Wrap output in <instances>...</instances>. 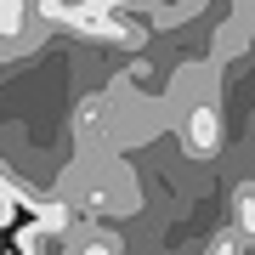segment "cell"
<instances>
[{
  "mask_svg": "<svg viewBox=\"0 0 255 255\" xmlns=\"http://www.w3.org/2000/svg\"><path fill=\"white\" fill-rule=\"evenodd\" d=\"M216 142H221V114H216V102H193L187 119H182V147H187V153H216Z\"/></svg>",
  "mask_w": 255,
  "mask_h": 255,
  "instance_id": "1",
  "label": "cell"
},
{
  "mask_svg": "<svg viewBox=\"0 0 255 255\" xmlns=\"http://www.w3.org/2000/svg\"><path fill=\"white\" fill-rule=\"evenodd\" d=\"M23 255H74V227L28 221V227H23Z\"/></svg>",
  "mask_w": 255,
  "mask_h": 255,
  "instance_id": "2",
  "label": "cell"
},
{
  "mask_svg": "<svg viewBox=\"0 0 255 255\" xmlns=\"http://www.w3.org/2000/svg\"><path fill=\"white\" fill-rule=\"evenodd\" d=\"M74 255H125V250H119V238H114V233L91 227V233H80V238H74Z\"/></svg>",
  "mask_w": 255,
  "mask_h": 255,
  "instance_id": "3",
  "label": "cell"
},
{
  "mask_svg": "<svg viewBox=\"0 0 255 255\" xmlns=\"http://www.w3.org/2000/svg\"><path fill=\"white\" fill-rule=\"evenodd\" d=\"M17 176L6 170V164H0V227H11V221H17Z\"/></svg>",
  "mask_w": 255,
  "mask_h": 255,
  "instance_id": "4",
  "label": "cell"
},
{
  "mask_svg": "<svg viewBox=\"0 0 255 255\" xmlns=\"http://www.w3.org/2000/svg\"><path fill=\"white\" fill-rule=\"evenodd\" d=\"M233 204H238V227H255V182H244L233 193Z\"/></svg>",
  "mask_w": 255,
  "mask_h": 255,
  "instance_id": "5",
  "label": "cell"
}]
</instances>
